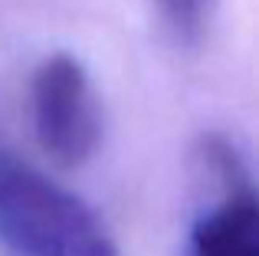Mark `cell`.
I'll return each instance as SVG.
<instances>
[{"label":"cell","mask_w":259,"mask_h":256,"mask_svg":"<svg viewBox=\"0 0 259 256\" xmlns=\"http://www.w3.org/2000/svg\"><path fill=\"white\" fill-rule=\"evenodd\" d=\"M4 256H121L99 214L56 178L0 151Z\"/></svg>","instance_id":"cell-1"},{"label":"cell","mask_w":259,"mask_h":256,"mask_svg":"<svg viewBox=\"0 0 259 256\" xmlns=\"http://www.w3.org/2000/svg\"><path fill=\"white\" fill-rule=\"evenodd\" d=\"M197 214L187 256H259L256 187L240 148L223 135H203L190 151Z\"/></svg>","instance_id":"cell-2"},{"label":"cell","mask_w":259,"mask_h":256,"mask_svg":"<svg viewBox=\"0 0 259 256\" xmlns=\"http://www.w3.org/2000/svg\"><path fill=\"white\" fill-rule=\"evenodd\" d=\"M30 125L39 151L76 171L102 148L105 118L92 76L72 53H50L30 76Z\"/></svg>","instance_id":"cell-3"},{"label":"cell","mask_w":259,"mask_h":256,"mask_svg":"<svg viewBox=\"0 0 259 256\" xmlns=\"http://www.w3.org/2000/svg\"><path fill=\"white\" fill-rule=\"evenodd\" d=\"M161 4H164V10L171 13L177 23L187 26V23H194V20L200 17V10H203L207 0H161Z\"/></svg>","instance_id":"cell-4"}]
</instances>
